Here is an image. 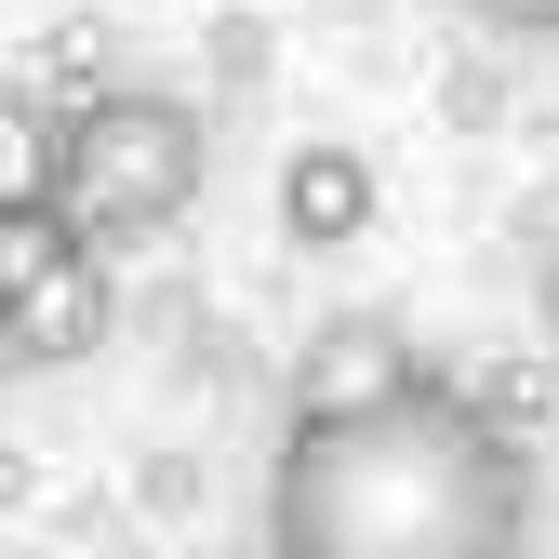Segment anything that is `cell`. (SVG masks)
<instances>
[{
	"label": "cell",
	"mask_w": 559,
	"mask_h": 559,
	"mask_svg": "<svg viewBox=\"0 0 559 559\" xmlns=\"http://www.w3.org/2000/svg\"><path fill=\"white\" fill-rule=\"evenodd\" d=\"M533 320H546V346H559V240L533 253Z\"/></svg>",
	"instance_id": "obj_9"
},
{
	"label": "cell",
	"mask_w": 559,
	"mask_h": 559,
	"mask_svg": "<svg viewBox=\"0 0 559 559\" xmlns=\"http://www.w3.org/2000/svg\"><path fill=\"white\" fill-rule=\"evenodd\" d=\"M266 559H280V546H266Z\"/></svg>",
	"instance_id": "obj_10"
},
{
	"label": "cell",
	"mask_w": 559,
	"mask_h": 559,
	"mask_svg": "<svg viewBox=\"0 0 559 559\" xmlns=\"http://www.w3.org/2000/svg\"><path fill=\"white\" fill-rule=\"evenodd\" d=\"M280 559H520L533 453L453 386H386L360 413H294L266 479Z\"/></svg>",
	"instance_id": "obj_1"
},
{
	"label": "cell",
	"mask_w": 559,
	"mask_h": 559,
	"mask_svg": "<svg viewBox=\"0 0 559 559\" xmlns=\"http://www.w3.org/2000/svg\"><path fill=\"white\" fill-rule=\"evenodd\" d=\"M67 253H94V240H81V214H67V200H0V307H14L27 280H53Z\"/></svg>",
	"instance_id": "obj_6"
},
{
	"label": "cell",
	"mask_w": 559,
	"mask_h": 559,
	"mask_svg": "<svg viewBox=\"0 0 559 559\" xmlns=\"http://www.w3.org/2000/svg\"><path fill=\"white\" fill-rule=\"evenodd\" d=\"M466 27H493V40H533V53H559V0H453Z\"/></svg>",
	"instance_id": "obj_8"
},
{
	"label": "cell",
	"mask_w": 559,
	"mask_h": 559,
	"mask_svg": "<svg viewBox=\"0 0 559 559\" xmlns=\"http://www.w3.org/2000/svg\"><path fill=\"white\" fill-rule=\"evenodd\" d=\"M373 227V160L360 147H294L280 160V240L294 253H346Z\"/></svg>",
	"instance_id": "obj_5"
},
{
	"label": "cell",
	"mask_w": 559,
	"mask_h": 559,
	"mask_svg": "<svg viewBox=\"0 0 559 559\" xmlns=\"http://www.w3.org/2000/svg\"><path fill=\"white\" fill-rule=\"evenodd\" d=\"M386 386H413V346H400V320H320L307 333V360H294V413H360V400H386Z\"/></svg>",
	"instance_id": "obj_4"
},
{
	"label": "cell",
	"mask_w": 559,
	"mask_h": 559,
	"mask_svg": "<svg viewBox=\"0 0 559 559\" xmlns=\"http://www.w3.org/2000/svg\"><path fill=\"white\" fill-rule=\"evenodd\" d=\"M53 174H67V120H40L0 81V200H53Z\"/></svg>",
	"instance_id": "obj_7"
},
{
	"label": "cell",
	"mask_w": 559,
	"mask_h": 559,
	"mask_svg": "<svg viewBox=\"0 0 559 559\" xmlns=\"http://www.w3.org/2000/svg\"><path fill=\"white\" fill-rule=\"evenodd\" d=\"M107 253H67L53 280H27L14 307H0V373H67V360H94L107 346Z\"/></svg>",
	"instance_id": "obj_3"
},
{
	"label": "cell",
	"mask_w": 559,
	"mask_h": 559,
	"mask_svg": "<svg viewBox=\"0 0 559 559\" xmlns=\"http://www.w3.org/2000/svg\"><path fill=\"white\" fill-rule=\"evenodd\" d=\"M200 187H214V133H200V107H187V94L120 81V94H94L81 120H67V174H53V200L81 214V240H94V253L160 240Z\"/></svg>",
	"instance_id": "obj_2"
}]
</instances>
